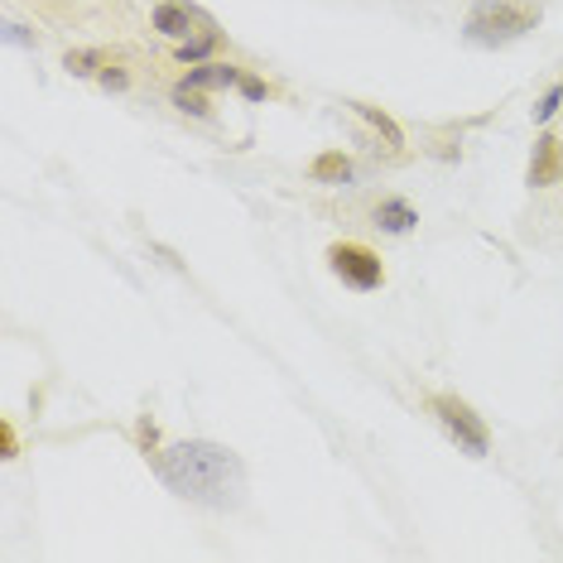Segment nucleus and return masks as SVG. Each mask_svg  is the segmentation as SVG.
<instances>
[{
  "label": "nucleus",
  "mask_w": 563,
  "mask_h": 563,
  "mask_svg": "<svg viewBox=\"0 0 563 563\" xmlns=\"http://www.w3.org/2000/svg\"><path fill=\"white\" fill-rule=\"evenodd\" d=\"M155 472L169 492L188 496V501H208V506L232 501V492L241 486V463L222 443H208V439L164 448L155 457Z\"/></svg>",
  "instance_id": "1"
},
{
  "label": "nucleus",
  "mask_w": 563,
  "mask_h": 563,
  "mask_svg": "<svg viewBox=\"0 0 563 563\" xmlns=\"http://www.w3.org/2000/svg\"><path fill=\"white\" fill-rule=\"evenodd\" d=\"M540 24V10L516 5V0H482L477 10L467 15V40L482 48H501L520 34H530Z\"/></svg>",
  "instance_id": "2"
},
{
  "label": "nucleus",
  "mask_w": 563,
  "mask_h": 563,
  "mask_svg": "<svg viewBox=\"0 0 563 563\" xmlns=\"http://www.w3.org/2000/svg\"><path fill=\"white\" fill-rule=\"evenodd\" d=\"M429 409H433V419L448 429V439L463 448L467 457H486V448H492V433H486V424L477 419V409H472L467 400H457V395H433Z\"/></svg>",
  "instance_id": "3"
},
{
  "label": "nucleus",
  "mask_w": 563,
  "mask_h": 563,
  "mask_svg": "<svg viewBox=\"0 0 563 563\" xmlns=\"http://www.w3.org/2000/svg\"><path fill=\"white\" fill-rule=\"evenodd\" d=\"M328 265H332V275L342 279V285H352V289H380V279H386V271H380V255L376 251H366V246H356V241H338V246L328 251Z\"/></svg>",
  "instance_id": "4"
},
{
  "label": "nucleus",
  "mask_w": 563,
  "mask_h": 563,
  "mask_svg": "<svg viewBox=\"0 0 563 563\" xmlns=\"http://www.w3.org/2000/svg\"><path fill=\"white\" fill-rule=\"evenodd\" d=\"M559 178H563V145L554 135H540V140H534L530 169H525V184H530V188H554Z\"/></svg>",
  "instance_id": "5"
},
{
  "label": "nucleus",
  "mask_w": 563,
  "mask_h": 563,
  "mask_svg": "<svg viewBox=\"0 0 563 563\" xmlns=\"http://www.w3.org/2000/svg\"><path fill=\"white\" fill-rule=\"evenodd\" d=\"M150 20H155V30L169 34V40H188V34H194V24H208L194 5H174V0L155 5V15H150Z\"/></svg>",
  "instance_id": "6"
},
{
  "label": "nucleus",
  "mask_w": 563,
  "mask_h": 563,
  "mask_svg": "<svg viewBox=\"0 0 563 563\" xmlns=\"http://www.w3.org/2000/svg\"><path fill=\"white\" fill-rule=\"evenodd\" d=\"M318 184H332V188H342V184H352V159L342 155V150H328V155H318L313 159V169H309Z\"/></svg>",
  "instance_id": "7"
},
{
  "label": "nucleus",
  "mask_w": 563,
  "mask_h": 563,
  "mask_svg": "<svg viewBox=\"0 0 563 563\" xmlns=\"http://www.w3.org/2000/svg\"><path fill=\"white\" fill-rule=\"evenodd\" d=\"M415 222H419L415 208L400 202V198H390V202H380V208H376V227H386V232H395V236H405Z\"/></svg>",
  "instance_id": "8"
},
{
  "label": "nucleus",
  "mask_w": 563,
  "mask_h": 563,
  "mask_svg": "<svg viewBox=\"0 0 563 563\" xmlns=\"http://www.w3.org/2000/svg\"><path fill=\"white\" fill-rule=\"evenodd\" d=\"M188 87H236L241 82V68H232V63H208V68H194L184 78Z\"/></svg>",
  "instance_id": "9"
},
{
  "label": "nucleus",
  "mask_w": 563,
  "mask_h": 563,
  "mask_svg": "<svg viewBox=\"0 0 563 563\" xmlns=\"http://www.w3.org/2000/svg\"><path fill=\"white\" fill-rule=\"evenodd\" d=\"M107 63H111V58L101 54V48H73V54L63 58V68H68L73 78H92V73H101Z\"/></svg>",
  "instance_id": "10"
},
{
  "label": "nucleus",
  "mask_w": 563,
  "mask_h": 563,
  "mask_svg": "<svg viewBox=\"0 0 563 563\" xmlns=\"http://www.w3.org/2000/svg\"><path fill=\"white\" fill-rule=\"evenodd\" d=\"M174 107L178 111H188V117H208V97H202V87H188V82H178L174 87Z\"/></svg>",
  "instance_id": "11"
},
{
  "label": "nucleus",
  "mask_w": 563,
  "mask_h": 563,
  "mask_svg": "<svg viewBox=\"0 0 563 563\" xmlns=\"http://www.w3.org/2000/svg\"><path fill=\"white\" fill-rule=\"evenodd\" d=\"M352 111H356V117H366V121H371V125H376V131H380V135H386V140H390V145H400V140H405V135H400V125H395V121L386 117V111L366 107V101H352Z\"/></svg>",
  "instance_id": "12"
},
{
  "label": "nucleus",
  "mask_w": 563,
  "mask_h": 563,
  "mask_svg": "<svg viewBox=\"0 0 563 563\" xmlns=\"http://www.w3.org/2000/svg\"><path fill=\"white\" fill-rule=\"evenodd\" d=\"M212 44H217V34H212V30L194 34V40H184V48H178V63H198V58H208V54H212Z\"/></svg>",
  "instance_id": "13"
},
{
  "label": "nucleus",
  "mask_w": 563,
  "mask_h": 563,
  "mask_svg": "<svg viewBox=\"0 0 563 563\" xmlns=\"http://www.w3.org/2000/svg\"><path fill=\"white\" fill-rule=\"evenodd\" d=\"M559 107H563V82H559V87H549V92L540 97V107H534V121H549Z\"/></svg>",
  "instance_id": "14"
},
{
  "label": "nucleus",
  "mask_w": 563,
  "mask_h": 563,
  "mask_svg": "<svg viewBox=\"0 0 563 563\" xmlns=\"http://www.w3.org/2000/svg\"><path fill=\"white\" fill-rule=\"evenodd\" d=\"M97 78H101V87H107V92H125V82H131V78H125V73L117 68V63H107Z\"/></svg>",
  "instance_id": "15"
},
{
  "label": "nucleus",
  "mask_w": 563,
  "mask_h": 563,
  "mask_svg": "<svg viewBox=\"0 0 563 563\" xmlns=\"http://www.w3.org/2000/svg\"><path fill=\"white\" fill-rule=\"evenodd\" d=\"M236 87H241V97H246V101H265V82H255V78H241Z\"/></svg>",
  "instance_id": "16"
},
{
  "label": "nucleus",
  "mask_w": 563,
  "mask_h": 563,
  "mask_svg": "<svg viewBox=\"0 0 563 563\" xmlns=\"http://www.w3.org/2000/svg\"><path fill=\"white\" fill-rule=\"evenodd\" d=\"M5 40L10 44H34V34L24 30V24H5Z\"/></svg>",
  "instance_id": "17"
},
{
  "label": "nucleus",
  "mask_w": 563,
  "mask_h": 563,
  "mask_svg": "<svg viewBox=\"0 0 563 563\" xmlns=\"http://www.w3.org/2000/svg\"><path fill=\"white\" fill-rule=\"evenodd\" d=\"M0 448H5V457H15V429L0 424Z\"/></svg>",
  "instance_id": "18"
}]
</instances>
